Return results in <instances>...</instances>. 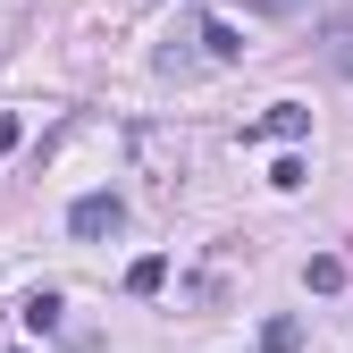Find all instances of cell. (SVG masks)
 <instances>
[{"label": "cell", "mask_w": 353, "mask_h": 353, "mask_svg": "<svg viewBox=\"0 0 353 353\" xmlns=\"http://www.w3.org/2000/svg\"><path fill=\"white\" fill-rule=\"evenodd\" d=\"M270 185H278V194H303V185H312V168H303V160H294V152H286V160H278V168H270Z\"/></svg>", "instance_id": "cell-8"}, {"label": "cell", "mask_w": 353, "mask_h": 353, "mask_svg": "<svg viewBox=\"0 0 353 353\" xmlns=\"http://www.w3.org/2000/svg\"><path fill=\"white\" fill-rule=\"evenodd\" d=\"M194 42H202L210 59H244V34H236L228 17H202V34H194Z\"/></svg>", "instance_id": "cell-3"}, {"label": "cell", "mask_w": 353, "mask_h": 353, "mask_svg": "<svg viewBox=\"0 0 353 353\" xmlns=\"http://www.w3.org/2000/svg\"><path fill=\"white\" fill-rule=\"evenodd\" d=\"M261 353H303V320H294V312L261 320Z\"/></svg>", "instance_id": "cell-4"}, {"label": "cell", "mask_w": 353, "mask_h": 353, "mask_svg": "<svg viewBox=\"0 0 353 353\" xmlns=\"http://www.w3.org/2000/svg\"><path fill=\"white\" fill-rule=\"evenodd\" d=\"M303 126H312V110H303V101H270V118L252 126V143H294Z\"/></svg>", "instance_id": "cell-2"}, {"label": "cell", "mask_w": 353, "mask_h": 353, "mask_svg": "<svg viewBox=\"0 0 353 353\" xmlns=\"http://www.w3.org/2000/svg\"><path fill=\"white\" fill-rule=\"evenodd\" d=\"M26 328H34V336H51V328H59V294H51V286L26 294Z\"/></svg>", "instance_id": "cell-7"}, {"label": "cell", "mask_w": 353, "mask_h": 353, "mask_svg": "<svg viewBox=\"0 0 353 353\" xmlns=\"http://www.w3.org/2000/svg\"><path fill=\"white\" fill-rule=\"evenodd\" d=\"M303 286H312V294H336L345 286V261L336 252H312V261H303Z\"/></svg>", "instance_id": "cell-6"}, {"label": "cell", "mask_w": 353, "mask_h": 353, "mask_svg": "<svg viewBox=\"0 0 353 353\" xmlns=\"http://www.w3.org/2000/svg\"><path fill=\"white\" fill-rule=\"evenodd\" d=\"M252 9H294V0H252Z\"/></svg>", "instance_id": "cell-9"}, {"label": "cell", "mask_w": 353, "mask_h": 353, "mask_svg": "<svg viewBox=\"0 0 353 353\" xmlns=\"http://www.w3.org/2000/svg\"><path fill=\"white\" fill-rule=\"evenodd\" d=\"M118 228H126V202H118V194H84V202L68 210V236H76V244H101V236H118Z\"/></svg>", "instance_id": "cell-1"}, {"label": "cell", "mask_w": 353, "mask_h": 353, "mask_svg": "<svg viewBox=\"0 0 353 353\" xmlns=\"http://www.w3.org/2000/svg\"><path fill=\"white\" fill-rule=\"evenodd\" d=\"M160 286H168V261H160V252L126 261V294H160Z\"/></svg>", "instance_id": "cell-5"}]
</instances>
